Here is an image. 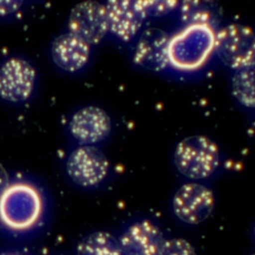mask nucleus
Here are the masks:
<instances>
[{
  "mask_svg": "<svg viewBox=\"0 0 255 255\" xmlns=\"http://www.w3.org/2000/svg\"><path fill=\"white\" fill-rule=\"evenodd\" d=\"M44 198L32 182H10L0 197V223L13 232H25L35 228L44 213Z\"/></svg>",
  "mask_w": 255,
  "mask_h": 255,
  "instance_id": "nucleus-1",
  "label": "nucleus"
},
{
  "mask_svg": "<svg viewBox=\"0 0 255 255\" xmlns=\"http://www.w3.org/2000/svg\"><path fill=\"white\" fill-rule=\"evenodd\" d=\"M215 30L200 25L185 26L170 37L169 65L181 71L200 68L214 52Z\"/></svg>",
  "mask_w": 255,
  "mask_h": 255,
  "instance_id": "nucleus-2",
  "label": "nucleus"
},
{
  "mask_svg": "<svg viewBox=\"0 0 255 255\" xmlns=\"http://www.w3.org/2000/svg\"><path fill=\"white\" fill-rule=\"evenodd\" d=\"M173 162L176 169L191 181L206 179L219 166V147L208 136L190 135L175 145Z\"/></svg>",
  "mask_w": 255,
  "mask_h": 255,
  "instance_id": "nucleus-3",
  "label": "nucleus"
},
{
  "mask_svg": "<svg viewBox=\"0 0 255 255\" xmlns=\"http://www.w3.org/2000/svg\"><path fill=\"white\" fill-rule=\"evenodd\" d=\"M214 52L233 71L255 63V32L244 24L231 23L215 32Z\"/></svg>",
  "mask_w": 255,
  "mask_h": 255,
  "instance_id": "nucleus-4",
  "label": "nucleus"
},
{
  "mask_svg": "<svg viewBox=\"0 0 255 255\" xmlns=\"http://www.w3.org/2000/svg\"><path fill=\"white\" fill-rule=\"evenodd\" d=\"M66 172L82 188H94L105 181L110 172L108 157L97 146L78 145L67 156Z\"/></svg>",
  "mask_w": 255,
  "mask_h": 255,
  "instance_id": "nucleus-5",
  "label": "nucleus"
},
{
  "mask_svg": "<svg viewBox=\"0 0 255 255\" xmlns=\"http://www.w3.org/2000/svg\"><path fill=\"white\" fill-rule=\"evenodd\" d=\"M37 71L25 58L12 56L0 65V99L10 104H22L35 92Z\"/></svg>",
  "mask_w": 255,
  "mask_h": 255,
  "instance_id": "nucleus-6",
  "label": "nucleus"
},
{
  "mask_svg": "<svg viewBox=\"0 0 255 255\" xmlns=\"http://www.w3.org/2000/svg\"><path fill=\"white\" fill-rule=\"evenodd\" d=\"M215 197L212 190L197 181L182 184L171 201L174 215L182 222L196 225L206 220L212 213Z\"/></svg>",
  "mask_w": 255,
  "mask_h": 255,
  "instance_id": "nucleus-7",
  "label": "nucleus"
},
{
  "mask_svg": "<svg viewBox=\"0 0 255 255\" xmlns=\"http://www.w3.org/2000/svg\"><path fill=\"white\" fill-rule=\"evenodd\" d=\"M109 33L123 42H129L148 18L145 0H110L105 3Z\"/></svg>",
  "mask_w": 255,
  "mask_h": 255,
  "instance_id": "nucleus-8",
  "label": "nucleus"
},
{
  "mask_svg": "<svg viewBox=\"0 0 255 255\" xmlns=\"http://www.w3.org/2000/svg\"><path fill=\"white\" fill-rule=\"evenodd\" d=\"M68 32L91 46L100 44L109 33L105 4L84 1L75 5L68 18Z\"/></svg>",
  "mask_w": 255,
  "mask_h": 255,
  "instance_id": "nucleus-9",
  "label": "nucleus"
},
{
  "mask_svg": "<svg viewBox=\"0 0 255 255\" xmlns=\"http://www.w3.org/2000/svg\"><path fill=\"white\" fill-rule=\"evenodd\" d=\"M68 129L79 145L96 146L110 135L112 120L104 109L92 105L85 106L73 113Z\"/></svg>",
  "mask_w": 255,
  "mask_h": 255,
  "instance_id": "nucleus-10",
  "label": "nucleus"
},
{
  "mask_svg": "<svg viewBox=\"0 0 255 255\" xmlns=\"http://www.w3.org/2000/svg\"><path fill=\"white\" fill-rule=\"evenodd\" d=\"M170 37L158 28L145 29L134 46L133 62L146 70L160 72L169 66L168 45Z\"/></svg>",
  "mask_w": 255,
  "mask_h": 255,
  "instance_id": "nucleus-11",
  "label": "nucleus"
},
{
  "mask_svg": "<svg viewBox=\"0 0 255 255\" xmlns=\"http://www.w3.org/2000/svg\"><path fill=\"white\" fill-rule=\"evenodd\" d=\"M50 55L57 68L63 72L75 74L82 71L90 62L92 46L83 39L66 32L53 40Z\"/></svg>",
  "mask_w": 255,
  "mask_h": 255,
  "instance_id": "nucleus-12",
  "label": "nucleus"
},
{
  "mask_svg": "<svg viewBox=\"0 0 255 255\" xmlns=\"http://www.w3.org/2000/svg\"><path fill=\"white\" fill-rule=\"evenodd\" d=\"M164 240L159 227L148 219L132 222L119 238L124 255H158Z\"/></svg>",
  "mask_w": 255,
  "mask_h": 255,
  "instance_id": "nucleus-13",
  "label": "nucleus"
},
{
  "mask_svg": "<svg viewBox=\"0 0 255 255\" xmlns=\"http://www.w3.org/2000/svg\"><path fill=\"white\" fill-rule=\"evenodd\" d=\"M179 16L185 26L200 25L215 30L220 19L219 8L214 2L188 0L179 3Z\"/></svg>",
  "mask_w": 255,
  "mask_h": 255,
  "instance_id": "nucleus-14",
  "label": "nucleus"
},
{
  "mask_svg": "<svg viewBox=\"0 0 255 255\" xmlns=\"http://www.w3.org/2000/svg\"><path fill=\"white\" fill-rule=\"evenodd\" d=\"M76 255H124L119 239L106 231H95L78 244Z\"/></svg>",
  "mask_w": 255,
  "mask_h": 255,
  "instance_id": "nucleus-15",
  "label": "nucleus"
},
{
  "mask_svg": "<svg viewBox=\"0 0 255 255\" xmlns=\"http://www.w3.org/2000/svg\"><path fill=\"white\" fill-rule=\"evenodd\" d=\"M231 93L243 107L255 109V63L234 71Z\"/></svg>",
  "mask_w": 255,
  "mask_h": 255,
  "instance_id": "nucleus-16",
  "label": "nucleus"
},
{
  "mask_svg": "<svg viewBox=\"0 0 255 255\" xmlns=\"http://www.w3.org/2000/svg\"><path fill=\"white\" fill-rule=\"evenodd\" d=\"M158 255H197L190 242L183 238L165 239Z\"/></svg>",
  "mask_w": 255,
  "mask_h": 255,
  "instance_id": "nucleus-17",
  "label": "nucleus"
},
{
  "mask_svg": "<svg viewBox=\"0 0 255 255\" xmlns=\"http://www.w3.org/2000/svg\"><path fill=\"white\" fill-rule=\"evenodd\" d=\"M148 17H160L178 9L179 3L174 0H145Z\"/></svg>",
  "mask_w": 255,
  "mask_h": 255,
  "instance_id": "nucleus-18",
  "label": "nucleus"
},
{
  "mask_svg": "<svg viewBox=\"0 0 255 255\" xmlns=\"http://www.w3.org/2000/svg\"><path fill=\"white\" fill-rule=\"evenodd\" d=\"M23 5H24L23 1H17V0L0 1V18H8L17 14L21 10Z\"/></svg>",
  "mask_w": 255,
  "mask_h": 255,
  "instance_id": "nucleus-19",
  "label": "nucleus"
},
{
  "mask_svg": "<svg viewBox=\"0 0 255 255\" xmlns=\"http://www.w3.org/2000/svg\"><path fill=\"white\" fill-rule=\"evenodd\" d=\"M9 184H10L9 173L6 170V168L0 163V197Z\"/></svg>",
  "mask_w": 255,
  "mask_h": 255,
  "instance_id": "nucleus-20",
  "label": "nucleus"
},
{
  "mask_svg": "<svg viewBox=\"0 0 255 255\" xmlns=\"http://www.w3.org/2000/svg\"><path fill=\"white\" fill-rule=\"evenodd\" d=\"M254 236H255V226H254Z\"/></svg>",
  "mask_w": 255,
  "mask_h": 255,
  "instance_id": "nucleus-21",
  "label": "nucleus"
},
{
  "mask_svg": "<svg viewBox=\"0 0 255 255\" xmlns=\"http://www.w3.org/2000/svg\"><path fill=\"white\" fill-rule=\"evenodd\" d=\"M8 255H15V254H8Z\"/></svg>",
  "mask_w": 255,
  "mask_h": 255,
  "instance_id": "nucleus-22",
  "label": "nucleus"
},
{
  "mask_svg": "<svg viewBox=\"0 0 255 255\" xmlns=\"http://www.w3.org/2000/svg\"><path fill=\"white\" fill-rule=\"evenodd\" d=\"M251 255H255V253H253V254H251Z\"/></svg>",
  "mask_w": 255,
  "mask_h": 255,
  "instance_id": "nucleus-23",
  "label": "nucleus"
}]
</instances>
